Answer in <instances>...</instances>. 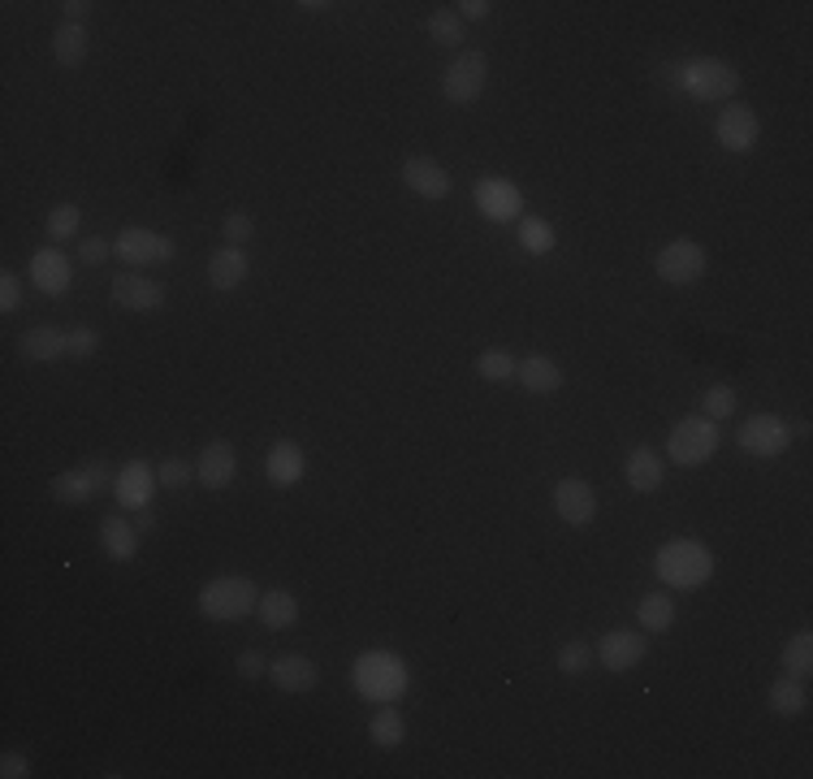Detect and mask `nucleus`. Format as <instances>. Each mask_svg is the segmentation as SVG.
<instances>
[{
	"mask_svg": "<svg viewBox=\"0 0 813 779\" xmlns=\"http://www.w3.org/2000/svg\"><path fill=\"white\" fill-rule=\"evenodd\" d=\"M113 256L126 265V269H143V265H160V260H174V238L160 234V230H143V225H126L113 243Z\"/></svg>",
	"mask_w": 813,
	"mask_h": 779,
	"instance_id": "10",
	"label": "nucleus"
},
{
	"mask_svg": "<svg viewBox=\"0 0 813 779\" xmlns=\"http://www.w3.org/2000/svg\"><path fill=\"white\" fill-rule=\"evenodd\" d=\"M554 511H558V520H563V524H571V528H589V524L598 520V494H593V486H589V481H580V477H563V481L554 486Z\"/></svg>",
	"mask_w": 813,
	"mask_h": 779,
	"instance_id": "14",
	"label": "nucleus"
},
{
	"mask_svg": "<svg viewBox=\"0 0 813 779\" xmlns=\"http://www.w3.org/2000/svg\"><path fill=\"white\" fill-rule=\"evenodd\" d=\"M109 256H113V243H104L100 234H96V238H82V243H78V260H82V265H104Z\"/></svg>",
	"mask_w": 813,
	"mask_h": 779,
	"instance_id": "44",
	"label": "nucleus"
},
{
	"mask_svg": "<svg viewBox=\"0 0 813 779\" xmlns=\"http://www.w3.org/2000/svg\"><path fill=\"white\" fill-rule=\"evenodd\" d=\"M256 615L265 628H294L299 624V598L290 589H265L256 602Z\"/></svg>",
	"mask_w": 813,
	"mask_h": 779,
	"instance_id": "29",
	"label": "nucleus"
},
{
	"mask_svg": "<svg viewBox=\"0 0 813 779\" xmlns=\"http://www.w3.org/2000/svg\"><path fill=\"white\" fill-rule=\"evenodd\" d=\"M135 528H138V533H152V528H156V511H152V507L135 511Z\"/></svg>",
	"mask_w": 813,
	"mask_h": 779,
	"instance_id": "48",
	"label": "nucleus"
},
{
	"mask_svg": "<svg viewBox=\"0 0 813 779\" xmlns=\"http://www.w3.org/2000/svg\"><path fill=\"white\" fill-rule=\"evenodd\" d=\"M654 274L667 286H692L705 278V247L697 238H671L654 256Z\"/></svg>",
	"mask_w": 813,
	"mask_h": 779,
	"instance_id": "8",
	"label": "nucleus"
},
{
	"mask_svg": "<svg viewBox=\"0 0 813 779\" xmlns=\"http://www.w3.org/2000/svg\"><path fill=\"white\" fill-rule=\"evenodd\" d=\"M515 238H520V247L528 256H549L554 243H558V234H554V225L545 216H520L515 221Z\"/></svg>",
	"mask_w": 813,
	"mask_h": 779,
	"instance_id": "32",
	"label": "nucleus"
},
{
	"mask_svg": "<svg viewBox=\"0 0 813 779\" xmlns=\"http://www.w3.org/2000/svg\"><path fill=\"white\" fill-rule=\"evenodd\" d=\"M766 706L775 710L779 719H797V714H805V706H810V689H805V680L783 671V676L766 689Z\"/></svg>",
	"mask_w": 813,
	"mask_h": 779,
	"instance_id": "26",
	"label": "nucleus"
},
{
	"mask_svg": "<svg viewBox=\"0 0 813 779\" xmlns=\"http://www.w3.org/2000/svg\"><path fill=\"white\" fill-rule=\"evenodd\" d=\"M472 200H476V209L489 216V221H498V225H511V221L524 216V191H520L511 178H502V174L480 178L472 187Z\"/></svg>",
	"mask_w": 813,
	"mask_h": 779,
	"instance_id": "11",
	"label": "nucleus"
},
{
	"mask_svg": "<svg viewBox=\"0 0 813 779\" xmlns=\"http://www.w3.org/2000/svg\"><path fill=\"white\" fill-rule=\"evenodd\" d=\"M252 278V260H247V252L243 247H221V252H212V260H208V286L212 290H221V294H230V290H238V286Z\"/></svg>",
	"mask_w": 813,
	"mask_h": 779,
	"instance_id": "22",
	"label": "nucleus"
},
{
	"mask_svg": "<svg viewBox=\"0 0 813 779\" xmlns=\"http://www.w3.org/2000/svg\"><path fill=\"white\" fill-rule=\"evenodd\" d=\"M265 477L277 490H290V486H299L308 477V455H303V446L294 437H277L272 442L269 455H265Z\"/></svg>",
	"mask_w": 813,
	"mask_h": 779,
	"instance_id": "17",
	"label": "nucleus"
},
{
	"mask_svg": "<svg viewBox=\"0 0 813 779\" xmlns=\"http://www.w3.org/2000/svg\"><path fill=\"white\" fill-rule=\"evenodd\" d=\"M719 442H723V433H719L714 421H705V416H683V421L671 429V437H667V455L676 459L679 468H701L705 459H714Z\"/></svg>",
	"mask_w": 813,
	"mask_h": 779,
	"instance_id": "5",
	"label": "nucleus"
},
{
	"mask_svg": "<svg viewBox=\"0 0 813 779\" xmlns=\"http://www.w3.org/2000/svg\"><path fill=\"white\" fill-rule=\"evenodd\" d=\"M593 663V645L589 641H563L558 645V671L563 676H584Z\"/></svg>",
	"mask_w": 813,
	"mask_h": 779,
	"instance_id": "37",
	"label": "nucleus"
},
{
	"mask_svg": "<svg viewBox=\"0 0 813 779\" xmlns=\"http://www.w3.org/2000/svg\"><path fill=\"white\" fill-rule=\"evenodd\" d=\"M156 481H160V477H156L143 459H131V464L113 477V498H118V507H122V511H143V507H152Z\"/></svg>",
	"mask_w": 813,
	"mask_h": 779,
	"instance_id": "20",
	"label": "nucleus"
},
{
	"mask_svg": "<svg viewBox=\"0 0 813 779\" xmlns=\"http://www.w3.org/2000/svg\"><path fill=\"white\" fill-rule=\"evenodd\" d=\"M156 477H160L165 490H187V486L196 481V464H187V459H165Z\"/></svg>",
	"mask_w": 813,
	"mask_h": 779,
	"instance_id": "40",
	"label": "nucleus"
},
{
	"mask_svg": "<svg viewBox=\"0 0 813 779\" xmlns=\"http://www.w3.org/2000/svg\"><path fill=\"white\" fill-rule=\"evenodd\" d=\"M645 649H649V641H645L641 628H610V633H602V641L593 645V654L602 658V667L614 671V676H623V671L641 667Z\"/></svg>",
	"mask_w": 813,
	"mask_h": 779,
	"instance_id": "13",
	"label": "nucleus"
},
{
	"mask_svg": "<svg viewBox=\"0 0 813 779\" xmlns=\"http://www.w3.org/2000/svg\"><path fill=\"white\" fill-rule=\"evenodd\" d=\"M636 624H641V633H667L671 624H676V598L671 593H645L641 602H636Z\"/></svg>",
	"mask_w": 813,
	"mask_h": 779,
	"instance_id": "30",
	"label": "nucleus"
},
{
	"mask_svg": "<svg viewBox=\"0 0 813 779\" xmlns=\"http://www.w3.org/2000/svg\"><path fill=\"white\" fill-rule=\"evenodd\" d=\"M779 663H783V671L788 676H801V680H810L813 671V637L810 633H797V637L783 645V654H779Z\"/></svg>",
	"mask_w": 813,
	"mask_h": 779,
	"instance_id": "35",
	"label": "nucleus"
},
{
	"mask_svg": "<svg viewBox=\"0 0 813 779\" xmlns=\"http://www.w3.org/2000/svg\"><path fill=\"white\" fill-rule=\"evenodd\" d=\"M701 416L714 421V425L732 421V416H736V390H732V386H710L705 399H701Z\"/></svg>",
	"mask_w": 813,
	"mask_h": 779,
	"instance_id": "36",
	"label": "nucleus"
},
{
	"mask_svg": "<svg viewBox=\"0 0 813 779\" xmlns=\"http://www.w3.org/2000/svg\"><path fill=\"white\" fill-rule=\"evenodd\" d=\"M714 140H719V147H727V152H736V156L753 152L757 140H761V118H757V109L745 104V100H727V104L719 109Z\"/></svg>",
	"mask_w": 813,
	"mask_h": 779,
	"instance_id": "9",
	"label": "nucleus"
},
{
	"mask_svg": "<svg viewBox=\"0 0 813 779\" xmlns=\"http://www.w3.org/2000/svg\"><path fill=\"white\" fill-rule=\"evenodd\" d=\"M22 308V278L13 269L0 274V312H18Z\"/></svg>",
	"mask_w": 813,
	"mask_h": 779,
	"instance_id": "43",
	"label": "nucleus"
},
{
	"mask_svg": "<svg viewBox=\"0 0 813 779\" xmlns=\"http://www.w3.org/2000/svg\"><path fill=\"white\" fill-rule=\"evenodd\" d=\"M234 667H238V676H243V680H260V676H269V654H260V649H243Z\"/></svg>",
	"mask_w": 813,
	"mask_h": 779,
	"instance_id": "42",
	"label": "nucleus"
},
{
	"mask_svg": "<svg viewBox=\"0 0 813 779\" xmlns=\"http://www.w3.org/2000/svg\"><path fill=\"white\" fill-rule=\"evenodd\" d=\"M78 221H82V213H78L74 204H57V209L48 213V238H53V243L74 238V234H78Z\"/></svg>",
	"mask_w": 813,
	"mask_h": 779,
	"instance_id": "38",
	"label": "nucleus"
},
{
	"mask_svg": "<svg viewBox=\"0 0 813 779\" xmlns=\"http://www.w3.org/2000/svg\"><path fill=\"white\" fill-rule=\"evenodd\" d=\"M256 602H260V589H256V580H252V576H243V571L212 576V580L200 589V598H196L200 615L203 620H212V624L247 620V615L256 611Z\"/></svg>",
	"mask_w": 813,
	"mask_h": 779,
	"instance_id": "2",
	"label": "nucleus"
},
{
	"mask_svg": "<svg viewBox=\"0 0 813 779\" xmlns=\"http://www.w3.org/2000/svg\"><path fill=\"white\" fill-rule=\"evenodd\" d=\"M350 680L368 702H399L411 685V671L394 649H364L350 667Z\"/></svg>",
	"mask_w": 813,
	"mask_h": 779,
	"instance_id": "3",
	"label": "nucleus"
},
{
	"mask_svg": "<svg viewBox=\"0 0 813 779\" xmlns=\"http://www.w3.org/2000/svg\"><path fill=\"white\" fill-rule=\"evenodd\" d=\"M31 286H40L48 299H57V294H66L69 282H74V265H69V256L62 252V247H40L35 256H31Z\"/></svg>",
	"mask_w": 813,
	"mask_h": 779,
	"instance_id": "18",
	"label": "nucleus"
},
{
	"mask_svg": "<svg viewBox=\"0 0 813 779\" xmlns=\"http://www.w3.org/2000/svg\"><path fill=\"white\" fill-rule=\"evenodd\" d=\"M269 680L281 693H312L321 685V667L308 654H281L269 663Z\"/></svg>",
	"mask_w": 813,
	"mask_h": 779,
	"instance_id": "21",
	"label": "nucleus"
},
{
	"mask_svg": "<svg viewBox=\"0 0 813 779\" xmlns=\"http://www.w3.org/2000/svg\"><path fill=\"white\" fill-rule=\"evenodd\" d=\"M234 477H238V450H234V442H225V437H212L208 446L200 450V464H196V481H200L203 490H225V486H234Z\"/></svg>",
	"mask_w": 813,
	"mask_h": 779,
	"instance_id": "15",
	"label": "nucleus"
},
{
	"mask_svg": "<svg viewBox=\"0 0 813 779\" xmlns=\"http://www.w3.org/2000/svg\"><path fill=\"white\" fill-rule=\"evenodd\" d=\"M109 294L118 308L126 312H160L165 308V286H156L152 278H143L135 269H122L113 282H109Z\"/></svg>",
	"mask_w": 813,
	"mask_h": 779,
	"instance_id": "16",
	"label": "nucleus"
},
{
	"mask_svg": "<svg viewBox=\"0 0 813 779\" xmlns=\"http://www.w3.org/2000/svg\"><path fill=\"white\" fill-rule=\"evenodd\" d=\"M515 364H520V359L506 352V347H489V352L476 355V377L498 386V381H511V377H515Z\"/></svg>",
	"mask_w": 813,
	"mask_h": 779,
	"instance_id": "34",
	"label": "nucleus"
},
{
	"mask_svg": "<svg viewBox=\"0 0 813 779\" xmlns=\"http://www.w3.org/2000/svg\"><path fill=\"white\" fill-rule=\"evenodd\" d=\"M485 82H489V57L480 48H459L450 57V66L442 70V96L450 104H472V100H480Z\"/></svg>",
	"mask_w": 813,
	"mask_h": 779,
	"instance_id": "6",
	"label": "nucleus"
},
{
	"mask_svg": "<svg viewBox=\"0 0 813 779\" xmlns=\"http://www.w3.org/2000/svg\"><path fill=\"white\" fill-rule=\"evenodd\" d=\"M138 537H143V533H138L122 511H113V515L100 520V546H104V555H109L113 564H135Z\"/></svg>",
	"mask_w": 813,
	"mask_h": 779,
	"instance_id": "23",
	"label": "nucleus"
},
{
	"mask_svg": "<svg viewBox=\"0 0 813 779\" xmlns=\"http://www.w3.org/2000/svg\"><path fill=\"white\" fill-rule=\"evenodd\" d=\"M0 776H4V779H26V776H31V758H26V754H18V749H9V754L0 758Z\"/></svg>",
	"mask_w": 813,
	"mask_h": 779,
	"instance_id": "45",
	"label": "nucleus"
},
{
	"mask_svg": "<svg viewBox=\"0 0 813 779\" xmlns=\"http://www.w3.org/2000/svg\"><path fill=\"white\" fill-rule=\"evenodd\" d=\"M368 736H372V745L377 749H399L406 736V719L399 706H377L372 710V719H368Z\"/></svg>",
	"mask_w": 813,
	"mask_h": 779,
	"instance_id": "31",
	"label": "nucleus"
},
{
	"mask_svg": "<svg viewBox=\"0 0 813 779\" xmlns=\"http://www.w3.org/2000/svg\"><path fill=\"white\" fill-rule=\"evenodd\" d=\"M62 9H66V22H82V18H87L96 4H87V0H66Z\"/></svg>",
	"mask_w": 813,
	"mask_h": 779,
	"instance_id": "47",
	"label": "nucleus"
},
{
	"mask_svg": "<svg viewBox=\"0 0 813 779\" xmlns=\"http://www.w3.org/2000/svg\"><path fill=\"white\" fill-rule=\"evenodd\" d=\"M96 352H100V330H87V325L66 330V359H91Z\"/></svg>",
	"mask_w": 813,
	"mask_h": 779,
	"instance_id": "39",
	"label": "nucleus"
},
{
	"mask_svg": "<svg viewBox=\"0 0 813 779\" xmlns=\"http://www.w3.org/2000/svg\"><path fill=\"white\" fill-rule=\"evenodd\" d=\"M515 381L528 390V394H558L563 390V368L549 359V355H524L515 364Z\"/></svg>",
	"mask_w": 813,
	"mask_h": 779,
	"instance_id": "25",
	"label": "nucleus"
},
{
	"mask_svg": "<svg viewBox=\"0 0 813 779\" xmlns=\"http://www.w3.org/2000/svg\"><path fill=\"white\" fill-rule=\"evenodd\" d=\"M403 182H406V191H415V196H424V200H446L450 187H455L450 174H446V165L433 160V156H406Z\"/></svg>",
	"mask_w": 813,
	"mask_h": 779,
	"instance_id": "19",
	"label": "nucleus"
},
{
	"mask_svg": "<svg viewBox=\"0 0 813 779\" xmlns=\"http://www.w3.org/2000/svg\"><path fill=\"white\" fill-rule=\"evenodd\" d=\"M87 48H91V31L87 22H62L57 35H53V57L62 70H74L87 62Z\"/></svg>",
	"mask_w": 813,
	"mask_h": 779,
	"instance_id": "27",
	"label": "nucleus"
},
{
	"mask_svg": "<svg viewBox=\"0 0 813 779\" xmlns=\"http://www.w3.org/2000/svg\"><path fill=\"white\" fill-rule=\"evenodd\" d=\"M424 31H428V40L442 44V48H459V44H464V18H459L455 9H433L428 22H424Z\"/></svg>",
	"mask_w": 813,
	"mask_h": 779,
	"instance_id": "33",
	"label": "nucleus"
},
{
	"mask_svg": "<svg viewBox=\"0 0 813 779\" xmlns=\"http://www.w3.org/2000/svg\"><path fill=\"white\" fill-rule=\"evenodd\" d=\"M671 74H676L679 91H688L692 100H732L740 91L736 66H727L719 57H692V62L676 66Z\"/></svg>",
	"mask_w": 813,
	"mask_h": 779,
	"instance_id": "4",
	"label": "nucleus"
},
{
	"mask_svg": "<svg viewBox=\"0 0 813 779\" xmlns=\"http://www.w3.org/2000/svg\"><path fill=\"white\" fill-rule=\"evenodd\" d=\"M299 9H308V13H321V9H330V4H325V0H303Z\"/></svg>",
	"mask_w": 813,
	"mask_h": 779,
	"instance_id": "49",
	"label": "nucleus"
},
{
	"mask_svg": "<svg viewBox=\"0 0 813 779\" xmlns=\"http://www.w3.org/2000/svg\"><path fill=\"white\" fill-rule=\"evenodd\" d=\"M792 425L783 421V416H775V412H757V416H748L745 425H740V433H736V442H740V450L745 455H753V459H775V455H783L788 446H792Z\"/></svg>",
	"mask_w": 813,
	"mask_h": 779,
	"instance_id": "7",
	"label": "nucleus"
},
{
	"mask_svg": "<svg viewBox=\"0 0 813 779\" xmlns=\"http://www.w3.org/2000/svg\"><path fill=\"white\" fill-rule=\"evenodd\" d=\"M714 550L705 546V542H697V537H671V542H662L658 546V555H654V571H658V580L662 585H671V589H701L710 576H714Z\"/></svg>",
	"mask_w": 813,
	"mask_h": 779,
	"instance_id": "1",
	"label": "nucleus"
},
{
	"mask_svg": "<svg viewBox=\"0 0 813 779\" xmlns=\"http://www.w3.org/2000/svg\"><path fill=\"white\" fill-rule=\"evenodd\" d=\"M221 234H225L230 247H243L256 234V221L243 213V209H234V213H225V221H221Z\"/></svg>",
	"mask_w": 813,
	"mask_h": 779,
	"instance_id": "41",
	"label": "nucleus"
},
{
	"mask_svg": "<svg viewBox=\"0 0 813 779\" xmlns=\"http://www.w3.org/2000/svg\"><path fill=\"white\" fill-rule=\"evenodd\" d=\"M455 13H459V18H468V22H485V18L493 13V4H489V0H459V4H455Z\"/></svg>",
	"mask_w": 813,
	"mask_h": 779,
	"instance_id": "46",
	"label": "nucleus"
},
{
	"mask_svg": "<svg viewBox=\"0 0 813 779\" xmlns=\"http://www.w3.org/2000/svg\"><path fill=\"white\" fill-rule=\"evenodd\" d=\"M104 486H113L104 459H87V464H78V468H66L62 477H53L48 490H53V498H57L62 507H82V502H91V498L100 494Z\"/></svg>",
	"mask_w": 813,
	"mask_h": 779,
	"instance_id": "12",
	"label": "nucleus"
},
{
	"mask_svg": "<svg viewBox=\"0 0 813 779\" xmlns=\"http://www.w3.org/2000/svg\"><path fill=\"white\" fill-rule=\"evenodd\" d=\"M18 355L31 359V364H48V359H62L66 355V334L53 330V325H35L18 338Z\"/></svg>",
	"mask_w": 813,
	"mask_h": 779,
	"instance_id": "28",
	"label": "nucleus"
},
{
	"mask_svg": "<svg viewBox=\"0 0 813 779\" xmlns=\"http://www.w3.org/2000/svg\"><path fill=\"white\" fill-rule=\"evenodd\" d=\"M623 477H627V486H632L636 494H654V490L662 486V477H667V464H662V455H658L654 446H636V450L627 455Z\"/></svg>",
	"mask_w": 813,
	"mask_h": 779,
	"instance_id": "24",
	"label": "nucleus"
}]
</instances>
